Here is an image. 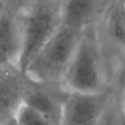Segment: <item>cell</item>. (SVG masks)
<instances>
[{
    "label": "cell",
    "mask_w": 125,
    "mask_h": 125,
    "mask_svg": "<svg viewBox=\"0 0 125 125\" xmlns=\"http://www.w3.org/2000/svg\"><path fill=\"white\" fill-rule=\"evenodd\" d=\"M109 86H112V70L95 23L82 30L61 88L70 92L97 93Z\"/></svg>",
    "instance_id": "1"
},
{
    "label": "cell",
    "mask_w": 125,
    "mask_h": 125,
    "mask_svg": "<svg viewBox=\"0 0 125 125\" xmlns=\"http://www.w3.org/2000/svg\"><path fill=\"white\" fill-rule=\"evenodd\" d=\"M81 32L62 24L31 60L22 76L37 85L61 87Z\"/></svg>",
    "instance_id": "2"
},
{
    "label": "cell",
    "mask_w": 125,
    "mask_h": 125,
    "mask_svg": "<svg viewBox=\"0 0 125 125\" xmlns=\"http://www.w3.org/2000/svg\"><path fill=\"white\" fill-rule=\"evenodd\" d=\"M62 0L25 4L22 12L21 51L17 70L21 75L41 48L62 25Z\"/></svg>",
    "instance_id": "3"
},
{
    "label": "cell",
    "mask_w": 125,
    "mask_h": 125,
    "mask_svg": "<svg viewBox=\"0 0 125 125\" xmlns=\"http://www.w3.org/2000/svg\"><path fill=\"white\" fill-rule=\"evenodd\" d=\"M115 91L113 85L97 93L64 91L61 125H95L104 112Z\"/></svg>",
    "instance_id": "4"
},
{
    "label": "cell",
    "mask_w": 125,
    "mask_h": 125,
    "mask_svg": "<svg viewBox=\"0 0 125 125\" xmlns=\"http://www.w3.org/2000/svg\"><path fill=\"white\" fill-rule=\"evenodd\" d=\"M23 0H8L0 16V68L17 69L22 41Z\"/></svg>",
    "instance_id": "5"
},
{
    "label": "cell",
    "mask_w": 125,
    "mask_h": 125,
    "mask_svg": "<svg viewBox=\"0 0 125 125\" xmlns=\"http://www.w3.org/2000/svg\"><path fill=\"white\" fill-rule=\"evenodd\" d=\"M110 0H62V24L82 31L95 24Z\"/></svg>",
    "instance_id": "6"
},
{
    "label": "cell",
    "mask_w": 125,
    "mask_h": 125,
    "mask_svg": "<svg viewBox=\"0 0 125 125\" xmlns=\"http://www.w3.org/2000/svg\"><path fill=\"white\" fill-rule=\"evenodd\" d=\"M37 86L38 87H32L25 90L21 98V102L28 104L57 124L61 125L62 103L64 91L62 95L57 96L51 90L53 86Z\"/></svg>",
    "instance_id": "7"
},
{
    "label": "cell",
    "mask_w": 125,
    "mask_h": 125,
    "mask_svg": "<svg viewBox=\"0 0 125 125\" xmlns=\"http://www.w3.org/2000/svg\"><path fill=\"white\" fill-rule=\"evenodd\" d=\"M12 115L17 125H59L21 101L14 108Z\"/></svg>",
    "instance_id": "8"
},
{
    "label": "cell",
    "mask_w": 125,
    "mask_h": 125,
    "mask_svg": "<svg viewBox=\"0 0 125 125\" xmlns=\"http://www.w3.org/2000/svg\"><path fill=\"white\" fill-rule=\"evenodd\" d=\"M95 125H125L121 108L120 96L117 91H115L113 98Z\"/></svg>",
    "instance_id": "9"
},
{
    "label": "cell",
    "mask_w": 125,
    "mask_h": 125,
    "mask_svg": "<svg viewBox=\"0 0 125 125\" xmlns=\"http://www.w3.org/2000/svg\"><path fill=\"white\" fill-rule=\"evenodd\" d=\"M112 85L118 93L125 90V55H123L115 66L112 78Z\"/></svg>",
    "instance_id": "10"
},
{
    "label": "cell",
    "mask_w": 125,
    "mask_h": 125,
    "mask_svg": "<svg viewBox=\"0 0 125 125\" xmlns=\"http://www.w3.org/2000/svg\"><path fill=\"white\" fill-rule=\"evenodd\" d=\"M0 125H17L12 113H10L9 115H7L5 118H3L0 121Z\"/></svg>",
    "instance_id": "11"
},
{
    "label": "cell",
    "mask_w": 125,
    "mask_h": 125,
    "mask_svg": "<svg viewBox=\"0 0 125 125\" xmlns=\"http://www.w3.org/2000/svg\"><path fill=\"white\" fill-rule=\"evenodd\" d=\"M119 96H120V103H121L122 113H123V117H124V121H125V90L122 91L121 93H119Z\"/></svg>",
    "instance_id": "12"
},
{
    "label": "cell",
    "mask_w": 125,
    "mask_h": 125,
    "mask_svg": "<svg viewBox=\"0 0 125 125\" xmlns=\"http://www.w3.org/2000/svg\"><path fill=\"white\" fill-rule=\"evenodd\" d=\"M7 2H8V0H0V16L4 12V10L6 8V5H7Z\"/></svg>",
    "instance_id": "13"
},
{
    "label": "cell",
    "mask_w": 125,
    "mask_h": 125,
    "mask_svg": "<svg viewBox=\"0 0 125 125\" xmlns=\"http://www.w3.org/2000/svg\"><path fill=\"white\" fill-rule=\"evenodd\" d=\"M25 4H35V3H41V2H45V1H49V0H23Z\"/></svg>",
    "instance_id": "14"
},
{
    "label": "cell",
    "mask_w": 125,
    "mask_h": 125,
    "mask_svg": "<svg viewBox=\"0 0 125 125\" xmlns=\"http://www.w3.org/2000/svg\"><path fill=\"white\" fill-rule=\"evenodd\" d=\"M123 7H124V11H125V1H123Z\"/></svg>",
    "instance_id": "15"
}]
</instances>
